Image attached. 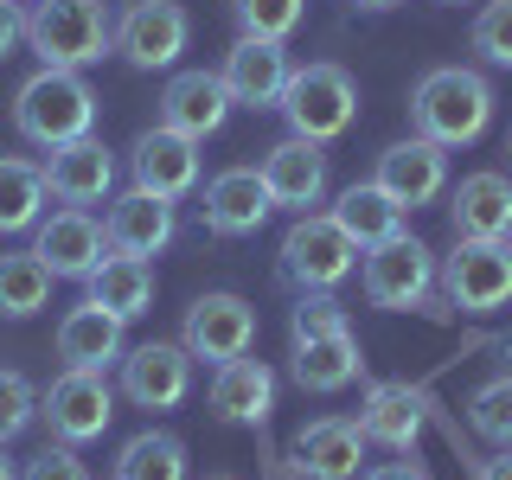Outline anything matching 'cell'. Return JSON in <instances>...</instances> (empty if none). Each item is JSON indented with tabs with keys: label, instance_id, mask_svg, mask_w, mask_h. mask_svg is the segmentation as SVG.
<instances>
[{
	"label": "cell",
	"instance_id": "obj_1",
	"mask_svg": "<svg viewBox=\"0 0 512 480\" xmlns=\"http://www.w3.org/2000/svg\"><path fill=\"white\" fill-rule=\"evenodd\" d=\"M493 122V84L468 64H442L410 90V128L436 148H468Z\"/></svg>",
	"mask_w": 512,
	"mask_h": 480
},
{
	"label": "cell",
	"instance_id": "obj_2",
	"mask_svg": "<svg viewBox=\"0 0 512 480\" xmlns=\"http://www.w3.org/2000/svg\"><path fill=\"white\" fill-rule=\"evenodd\" d=\"M13 128L32 141V148H64V141H84L96 128V96L77 71H52V64H39V71L20 84L13 96Z\"/></svg>",
	"mask_w": 512,
	"mask_h": 480
},
{
	"label": "cell",
	"instance_id": "obj_3",
	"mask_svg": "<svg viewBox=\"0 0 512 480\" xmlns=\"http://www.w3.org/2000/svg\"><path fill=\"white\" fill-rule=\"evenodd\" d=\"M26 45L52 71H84L103 52H116V20L103 0H39L26 13Z\"/></svg>",
	"mask_w": 512,
	"mask_h": 480
},
{
	"label": "cell",
	"instance_id": "obj_4",
	"mask_svg": "<svg viewBox=\"0 0 512 480\" xmlns=\"http://www.w3.org/2000/svg\"><path fill=\"white\" fill-rule=\"evenodd\" d=\"M282 116H288V135H301V141H320L327 148L333 135H346L352 116H359V84L340 71V64H301L295 77H288V90H282Z\"/></svg>",
	"mask_w": 512,
	"mask_h": 480
},
{
	"label": "cell",
	"instance_id": "obj_5",
	"mask_svg": "<svg viewBox=\"0 0 512 480\" xmlns=\"http://www.w3.org/2000/svg\"><path fill=\"white\" fill-rule=\"evenodd\" d=\"M352 263H359V244H352L340 224H333V212L327 218H320V212H301L295 224H288V237H282V276L295 282V288L320 295V288L346 282Z\"/></svg>",
	"mask_w": 512,
	"mask_h": 480
},
{
	"label": "cell",
	"instance_id": "obj_6",
	"mask_svg": "<svg viewBox=\"0 0 512 480\" xmlns=\"http://www.w3.org/2000/svg\"><path fill=\"white\" fill-rule=\"evenodd\" d=\"M365 301L372 308H429V295H436V256L429 244H416V237H384V244L365 250Z\"/></svg>",
	"mask_w": 512,
	"mask_h": 480
},
{
	"label": "cell",
	"instance_id": "obj_7",
	"mask_svg": "<svg viewBox=\"0 0 512 480\" xmlns=\"http://www.w3.org/2000/svg\"><path fill=\"white\" fill-rule=\"evenodd\" d=\"M39 416H45V429H52V442H64V448L96 442L109 429V416H116V391H109L103 372H71V365H64V372L45 384Z\"/></svg>",
	"mask_w": 512,
	"mask_h": 480
},
{
	"label": "cell",
	"instance_id": "obj_8",
	"mask_svg": "<svg viewBox=\"0 0 512 480\" xmlns=\"http://www.w3.org/2000/svg\"><path fill=\"white\" fill-rule=\"evenodd\" d=\"M442 288L461 314H500L512 301V244H468L455 237V256L442 263Z\"/></svg>",
	"mask_w": 512,
	"mask_h": 480
},
{
	"label": "cell",
	"instance_id": "obj_9",
	"mask_svg": "<svg viewBox=\"0 0 512 480\" xmlns=\"http://www.w3.org/2000/svg\"><path fill=\"white\" fill-rule=\"evenodd\" d=\"M180 346L192 352V359H244V352L256 346V308L244 295H224V288H212V295H199L186 308V327H180Z\"/></svg>",
	"mask_w": 512,
	"mask_h": 480
},
{
	"label": "cell",
	"instance_id": "obj_10",
	"mask_svg": "<svg viewBox=\"0 0 512 480\" xmlns=\"http://www.w3.org/2000/svg\"><path fill=\"white\" fill-rule=\"evenodd\" d=\"M186 32H192V20H186L180 0H135L116 20V52L135 71H167L186 52Z\"/></svg>",
	"mask_w": 512,
	"mask_h": 480
},
{
	"label": "cell",
	"instance_id": "obj_11",
	"mask_svg": "<svg viewBox=\"0 0 512 480\" xmlns=\"http://www.w3.org/2000/svg\"><path fill=\"white\" fill-rule=\"evenodd\" d=\"M32 250L45 256V269H52V276L90 282L96 269H103V256H109V237H103V224H96L84 205H64V212L32 224Z\"/></svg>",
	"mask_w": 512,
	"mask_h": 480
},
{
	"label": "cell",
	"instance_id": "obj_12",
	"mask_svg": "<svg viewBox=\"0 0 512 480\" xmlns=\"http://www.w3.org/2000/svg\"><path fill=\"white\" fill-rule=\"evenodd\" d=\"M192 391V352L180 340H148L122 352V397L141 410H173Z\"/></svg>",
	"mask_w": 512,
	"mask_h": 480
},
{
	"label": "cell",
	"instance_id": "obj_13",
	"mask_svg": "<svg viewBox=\"0 0 512 480\" xmlns=\"http://www.w3.org/2000/svg\"><path fill=\"white\" fill-rule=\"evenodd\" d=\"M128 167H135V186L141 192H154V199H186V192L199 186V141L173 135V128L154 122L148 135H135Z\"/></svg>",
	"mask_w": 512,
	"mask_h": 480
},
{
	"label": "cell",
	"instance_id": "obj_14",
	"mask_svg": "<svg viewBox=\"0 0 512 480\" xmlns=\"http://www.w3.org/2000/svg\"><path fill=\"white\" fill-rule=\"evenodd\" d=\"M231 90H224L218 71H180L167 77V90H160V128H173V135H218L224 122H231Z\"/></svg>",
	"mask_w": 512,
	"mask_h": 480
},
{
	"label": "cell",
	"instance_id": "obj_15",
	"mask_svg": "<svg viewBox=\"0 0 512 480\" xmlns=\"http://www.w3.org/2000/svg\"><path fill=\"white\" fill-rule=\"evenodd\" d=\"M109 186H116V154L103 148L96 135L84 141H64V148L45 154V192H52L58 205H103Z\"/></svg>",
	"mask_w": 512,
	"mask_h": 480
},
{
	"label": "cell",
	"instance_id": "obj_16",
	"mask_svg": "<svg viewBox=\"0 0 512 480\" xmlns=\"http://www.w3.org/2000/svg\"><path fill=\"white\" fill-rule=\"evenodd\" d=\"M372 180L391 192L404 212H416V205L442 199V186H448V148H436V141H423V135L391 141V148L378 154V173H372Z\"/></svg>",
	"mask_w": 512,
	"mask_h": 480
},
{
	"label": "cell",
	"instance_id": "obj_17",
	"mask_svg": "<svg viewBox=\"0 0 512 480\" xmlns=\"http://www.w3.org/2000/svg\"><path fill=\"white\" fill-rule=\"evenodd\" d=\"M218 77H224V90H231V103H244V109H276L282 90H288V77H295V64H288L282 39H237Z\"/></svg>",
	"mask_w": 512,
	"mask_h": 480
},
{
	"label": "cell",
	"instance_id": "obj_18",
	"mask_svg": "<svg viewBox=\"0 0 512 480\" xmlns=\"http://www.w3.org/2000/svg\"><path fill=\"white\" fill-rule=\"evenodd\" d=\"M173 231H180V224H173V199H154V192H141V186H128L103 212V237H109L116 256H160L173 244Z\"/></svg>",
	"mask_w": 512,
	"mask_h": 480
},
{
	"label": "cell",
	"instance_id": "obj_19",
	"mask_svg": "<svg viewBox=\"0 0 512 480\" xmlns=\"http://www.w3.org/2000/svg\"><path fill=\"white\" fill-rule=\"evenodd\" d=\"M205 231L212 237H250V231H263V218L276 212V199H269V186H263V173L256 167H224L212 186H205Z\"/></svg>",
	"mask_w": 512,
	"mask_h": 480
},
{
	"label": "cell",
	"instance_id": "obj_20",
	"mask_svg": "<svg viewBox=\"0 0 512 480\" xmlns=\"http://www.w3.org/2000/svg\"><path fill=\"white\" fill-rule=\"evenodd\" d=\"M263 186H269V199L288 205V212H308V205H320V192H327V154H320V141H301V135H288L276 141V148L263 154Z\"/></svg>",
	"mask_w": 512,
	"mask_h": 480
},
{
	"label": "cell",
	"instance_id": "obj_21",
	"mask_svg": "<svg viewBox=\"0 0 512 480\" xmlns=\"http://www.w3.org/2000/svg\"><path fill=\"white\" fill-rule=\"evenodd\" d=\"M365 429L359 416H320L295 436V468L308 480H359V461H365Z\"/></svg>",
	"mask_w": 512,
	"mask_h": 480
},
{
	"label": "cell",
	"instance_id": "obj_22",
	"mask_svg": "<svg viewBox=\"0 0 512 480\" xmlns=\"http://www.w3.org/2000/svg\"><path fill=\"white\" fill-rule=\"evenodd\" d=\"M448 224L468 244H500L512 231V180L506 173H468L448 199Z\"/></svg>",
	"mask_w": 512,
	"mask_h": 480
},
{
	"label": "cell",
	"instance_id": "obj_23",
	"mask_svg": "<svg viewBox=\"0 0 512 480\" xmlns=\"http://www.w3.org/2000/svg\"><path fill=\"white\" fill-rule=\"evenodd\" d=\"M122 327L128 320H116L109 308H96V301L84 295L71 314L58 320V359L71 365V372H109V365L122 359Z\"/></svg>",
	"mask_w": 512,
	"mask_h": 480
},
{
	"label": "cell",
	"instance_id": "obj_24",
	"mask_svg": "<svg viewBox=\"0 0 512 480\" xmlns=\"http://www.w3.org/2000/svg\"><path fill=\"white\" fill-rule=\"evenodd\" d=\"M423 423H429V397L416 391V384H372V397H365V410H359L365 442L391 448V455H410L416 436H423Z\"/></svg>",
	"mask_w": 512,
	"mask_h": 480
},
{
	"label": "cell",
	"instance_id": "obj_25",
	"mask_svg": "<svg viewBox=\"0 0 512 480\" xmlns=\"http://www.w3.org/2000/svg\"><path fill=\"white\" fill-rule=\"evenodd\" d=\"M212 410L224 416V423H263L269 410H276V372H269L263 359H224L212 365Z\"/></svg>",
	"mask_w": 512,
	"mask_h": 480
},
{
	"label": "cell",
	"instance_id": "obj_26",
	"mask_svg": "<svg viewBox=\"0 0 512 480\" xmlns=\"http://www.w3.org/2000/svg\"><path fill=\"white\" fill-rule=\"evenodd\" d=\"M333 224H340L352 244H359V256H365L372 244H384V237L404 231V205H397L378 180H352L340 199H333Z\"/></svg>",
	"mask_w": 512,
	"mask_h": 480
},
{
	"label": "cell",
	"instance_id": "obj_27",
	"mask_svg": "<svg viewBox=\"0 0 512 480\" xmlns=\"http://www.w3.org/2000/svg\"><path fill=\"white\" fill-rule=\"evenodd\" d=\"M365 372V352L352 333H320V340H295V384L314 397L346 391L352 378Z\"/></svg>",
	"mask_w": 512,
	"mask_h": 480
},
{
	"label": "cell",
	"instance_id": "obj_28",
	"mask_svg": "<svg viewBox=\"0 0 512 480\" xmlns=\"http://www.w3.org/2000/svg\"><path fill=\"white\" fill-rule=\"evenodd\" d=\"M90 301L96 308H109L116 320H141L154 308V263L148 256H103V269L90 276Z\"/></svg>",
	"mask_w": 512,
	"mask_h": 480
},
{
	"label": "cell",
	"instance_id": "obj_29",
	"mask_svg": "<svg viewBox=\"0 0 512 480\" xmlns=\"http://www.w3.org/2000/svg\"><path fill=\"white\" fill-rule=\"evenodd\" d=\"M52 269L39 250H0V320H26L52 301Z\"/></svg>",
	"mask_w": 512,
	"mask_h": 480
},
{
	"label": "cell",
	"instance_id": "obj_30",
	"mask_svg": "<svg viewBox=\"0 0 512 480\" xmlns=\"http://www.w3.org/2000/svg\"><path fill=\"white\" fill-rule=\"evenodd\" d=\"M45 167L32 160H0V237H20L45 218Z\"/></svg>",
	"mask_w": 512,
	"mask_h": 480
},
{
	"label": "cell",
	"instance_id": "obj_31",
	"mask_svg": "<svg viewBox=\"0 0 512 480\" xmlns=\"http://www.w3.org/2000/svg\"><path fill=\"white\" fill-rule=\"evenodd\" d=\"M116 480H186V442L167 436V429L128 436L116 455Z\"/></svg>",
	"mask_w": 512,
	"mask_h": 480
},
{
	"label": "cell",
	"instance_id": "obj_32",
	"mask_svg": "<svg viewBox=\"0 0 512 480\" xmlns=\"http://www.w3.org/2000/svg\"><path fill=\"white\" fill-rule=\"evenodd\" d=\"M468 423H474V436L512 448V372L493 378V384H480V391L468 397Z\"/></svg>",
	"mask_w": 512,
	"mask_h": 480
},
{
	"label": "cell",
	"instance_id": "obj_33",
	"mask_svg": "<svg viewBox=\"0 0 512 480\" xmlns=\"http://www.w3.org/2000/svg\"><path fill=\"white\" fill-rule=\"evenodd\" d=\"M231 13L244 26V39H288L308 13V0H231Z\"/></svg>",
	"mask_w": 512,
	"mask_h": 480
},
{
	"label": "cell",
	"instance_id": "obj_34",
	"mask_svg": "<svg viewBox=\"0 0 512 480\" xmlns=\"http://www.w3.org/2000/svg\"><path fill=\"white\" fill-rule=\"evenodd\" d=\"M39 416V391H32L26 372H13V365H0V448L13 436H26V423Z\"/></svg>",
	"mask_w": 512,
	"mask_h": 480
},
{
	"label": "cell",
	"instance_id": "obj_35",
	"mask_svg": "<svg viewBox=\"0 0 512 480\" xmlns=\"http://www.w3.org/2000/svg\"><path fill=\"white\" fill-rule=\"evenodd\" d=\"M288 333L295 340H320V333H352V320H346V308L320 288V295H301L295 301V314H288Z\"/></svg>",
	"mask_w": 512,
	"mask_h": 480
},
{
	"label": "cell",
	"instance_id": "obj_36",
	"mask_svg": "<svg viewBox=\"0 0 512 480\" xmlns=\"http://www.w3.org/2000/svg\"><path fill=\"white\" fill-rule=\"evenodd\" d=\"M474 52L487 64H506L512 71V0H487L474 20Z\"/></svg>",
	"mask_w": 512,
	"mask_h": 480
},
{
	"label": "cell",
	"instance_id": "obj_37",
	"mask_svg": "<svg viewBox=\"0 0 512 480\" xmlns=\"http://www.w3.org/2000/svg\"><path fill=\"white\" fill-rule=\"evenodd\" d=\"M20 480H90V468L58 442V448H45V455H32V468H26Z\"/></svg>",
	"mask_w": 512,
	"mask_h": 480
},
{
	"label": "cell",
	"instance_id": "obj_38",
	"mask_svg": "<svg viewBox=\"0 0 512 480\" xmlns=\"http://www.w3.org/2000/svg\"><path fill=\"white\" fill-rule=\"evenodd\" d=\"M20 39H26V13H20V0H0V58H7Z\"/></svg>",
	"mask_w": 512,
	"mask_h": 480
},
{
	"label": "cell",
	"instance_id": "obj_39",
	"mask_svg": "<svg viewBox=\"0 0 512 480\" xmlns=\"http://www.w3.org/2000/svg\"><path fill=\"white\" fill-rule=\"evenodd\" d=\"M359 480H423V468H416V461H384V468L359 474Z\"/></svg>",
	"mask_w": 512,
	"mask_h": 480
},
{
	"label": "cell",
	"instance_id": "obj_40",
	"mask_svg": "<svg viewBox=\"0 0 512 480\" xmlns=\"http://www.w3.org/2000/svg\"><path fill=\"white\" fill-rule=\"evenodd\" d=\"M474 480H512V448H500L493 461H480V474Z\"/></svg>",
	"mask_w": 512,
	"mask_h": 480
},
{
	"label": "cell",
	"instance_id": "obj_41",
	"mask_svg": "<svg viewBox=\"0 0 512 480\" xmlns=\"http://www.w3.org/2000/svg\"><path fill=\"white\" fill-rule=\"evenodd\" d=\"M352 7H365V13H384V7H397V0H352Z\"/></svg>",
	"mask_w": 512,
	"mask_h": 480
},
{
	"label": "cell",
	"instance_id": "obj_42",
	"mask_svg": "<svg viewBox=\"0 0 512 480\" xmlns=\"http://www.w3.org/2000/svg\"><path fill=\"white\" fill-rule=\"evenodd\" d=\"M0 480H20V474H13V461H7V455H0Z\"/></svg>",
	"mask_w": 512,
	"mask_h": 480
},
{
	"label": "cell",
	"instance_id": "obj_43",
	"mask_svg": "<svg viewBox=\"0 0 512 480\" xmlns=\"http://www.w3.org/2000/svg\"><path fill=\"white\" fill-rule=\"evenodd\" d=\"M212 480H231V474H212Z\"/></svg>",
	"mask_w": 512,
	"mask_h": 480
},
{
	"label": "cell",
	"instance_id": "obj_44",
	"mask_svg": "<svg viewBox=\"0 0 512 480\" xmlns=\"http://www.w3.org/2000/svg\"><path fill=\"white\" fill-rule=\"evenodd\" d=\"M506 244H512V231H506Z\"/></svg>",
	"mask_w": 512,
	"mask_h": 480
}]
</instances>
